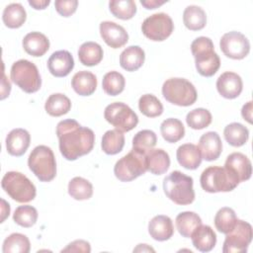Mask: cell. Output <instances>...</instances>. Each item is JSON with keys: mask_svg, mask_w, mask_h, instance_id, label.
Listing matches in <instances>:
<instances>
[{"mask_svg": "<svg viewBox=\"0 0 253 253\" xmlns=\"http://www.w3.org/2000/svg\"><path fill=\"white\" fill-rule=\"evenodd\" d=\"M56 135L60 153L70 161L88 154L94 147V131L89 127L81 126L72 119L63 120L57 124Z\"/></svg>", "mask_w": 253, "mask_h": 253, "instance_id": "1", "label": "cell"}, {"mask_svg": "<svg viewBox=\"0 0 253 253\" xmlns=\"http://www.w3.org/2000/svg\"><path fill=\"white\" fill-rule=\"evenodd\" d=\"M191 50L195 57L196 68L199 74L211 77L220 66V59L214 51L212 41L208 37H199L191 43Z\"/></svg>", "mask_w": 253, "mask_h": 253, "instance_id": "2", "label": "cell"}, {"mask_svg": "<svg viewBox=\"0 0 253 253\" xmlns=\"http://www.w3.org/2000/svg\"><path fill=\"white\" fill-rule=\"evenodd\" d=\"M193 178L181 171H173L163 180V190L168 199L180 206L190 205L195 200Z\"/></svg>", "mask_w": 253, "mask_h": 253, "instance_id": "3", "label": "cell"}, {"mask_svg": "<svg viewBox=\"0 0 253 253\" xmlns=\"http://www.w3.org/2000/svg\"><path fill=\"white\" fill-rule=\"evenodd\" d=\"M203 190L208 193L230 192L239 184L236 175L225 167L210 166L205 169L200 178Z\"/></svg>", "mask_w": 253, "mask_h": 253, "instance_id": "4", "label": "cell"}, {"mask_svg": "<svg viewBox=\"0 0 253 253\" xmlns=\"http://www.w3.org/2000/svg\"><path fill=\"white\" fill-rule=\"evenodd\" d=\"M30 170L41 182H49L56 175V161L52 150L46 145L36 146L29 155Z\"/></svg>", "mask_w": 253, "mask_h": 253, "instance_id": "5", "label": "cell"}, {"mask_svg": "<svg viewBox=\"0 0 253 253\" xmlns=\"http://www.w3.org/2000/svg\"><path fill=\"white\" fill-rule=\"evenodd\" d=\"M1 186L5 193L18 203H29L37 195V189L33 182L17 171L7 172L2 178Z\"/></svg>", "mask_w": 253, "mask_h": 253, "instance_id": "6", "label": "cell"}, {"mask_svg": "<svg viewBox=\"0 0 253 253\" xmlns=\"http://www.w3.org/2000/svg\"><path fill=\"white\" fill-rule=\"evenodd\" d=\"M163 97L171 104L188 107L198 98L195 86L185 78H169L162 86Z\"/></svg>", "mask_w": 253, "mask_h": 253, "instance_id": "7", "label": "cell"}, {"mask_svg": "<svg viewBox=\"0 0 253 253\" xmlns=\"http://www.w3.org/2000/svg\"><path fill=\"white\" fill-rule=\"evenodd\" d=\"M11 79L26 93H35L42 86V79L38 67L27 59L17 60L11 67Z\"/></svg>", "mask_w": 253, "mask_h": 253, "instance_id": "8", "label": "cell"}, {"mask_svg": "<svg viewBox=\"0 0 253 253\" xmlns=\"http://www.w3.org/2000/svg\"><path fill=\"white\" fill-rule=\"evenodd\" d=\"M146 171V154L134 149L119 159L114 167L115 176L122 182L132 181Z\"/></svg>", "mask_w": 253, "mask_h": 253, "instance_id": "9", "label": "cell"}, {"mask_svg": "<svg viewBox=\"0 0 253 253\" xmlns=\"http://www.w3.org/2000/svg\"><path fill=\"white\" fill-rule=\"evenodd\" d=\"M106 121L116 129L126 132L129 131L138 124L137 115L125 103L115 102L108 105L104 112Z\"/></svg>", "mask_w": 253, "mask_h": 253, "instance_id": "10", "label": "cell"}, {"mask_svg": "<svg viewBox=\"0 0 253 253\" xmlns=\"http://www.w3.org/2000/svg\"><path fill=\"white\" fill-rule=\"evenodd\" d=\"M253 236L252 226L247 221L237 219L233 229L226 233L222 252L241 253L246 252Z\"/></svg>", "mask_w": 253, "mask_h": 253, "instance_id": "11", "label": "cell"}, {"mask_svg": "<svg viewBox=\"0 0 253 253\" xmlns=\"http://www.w3.org/2000/svg\"><path fill=\"white\" fill-rule=\"evenodd\" d=\"M174 24L169 15L165 13H155L147 17L142 25V34L153 42L166 40L173 32Z\"/></svg>", "mask_w": 253, "mask_h": 253, "instance_id": "12", "label": "cell"}, {"mask_svg": "<svg viewBox=\"0 0 253 253\" xmlns=\"http://www.w3.org/2000/svg\"><path fill=\"white\" fill-rule=\"evenodd\" d=\"M219 46L224 55L232 59H242L250 51L248 39L243 34L235 31L224 34L219 41Z\"/></svg>", "mask_w": 253, "mask_h": 253, "instance_id": "13", "label": "cell"}, {"mask_svg": "<svg viewBox=\"0 0 253 253\" xmlns=\"http://www.w3.org/2000/svg\"><path fill=\"white\" fill-rule=\"evenodd\" d=\"M100 35L104 42L113 48H120L128 41L125 28L111 21H104L100 24Z\"/></svg>", "mask_w": 253, "mask_h": 253, "instance_id": "14", "label": "cell"}, {"mask_svg": "<svg viewBox=\"0 0 253 253\" xmlns=\"http://www.w3.org/2000/svg\"><path fill=\"white\" fill-rule=\"evenodd\" d=\"M243 83L241 77L231 71L222 73L216 80V89L218 93L226 99H234L242 92Z\"/></svg>", "mask_w": 253, "mask_h": 253, "instance_id": "15", "label": "cell"}, {"mask_svg": "<svg viewBox=\"0 0 253 253\" xmlns=\"http://www.w3.org/2000/svg\"><path fill=\"white\" fill-rule=\"evenodd\" d=\"M74 67V59L67 50L54 51L47 60V68L55 77L67 76Z\"/></svg>", "mask_w": 253, "mask_h": 253, "instance_id": "16", "label": "cell"}, {"mask_svg": "<svg viewBox=\"0 0 253 253\" xmlns=\"http://www.w3.org/2000/svg\"><path fill=\"white\" fill-rule=\"evenodd\" d=\"M199 149L202 158L207 161L216 160L222 151V142L216 131L204 133L199 140Z\"/></svg>", "mask_w": 253, "mask_h": 253, "instance_id": "17", "label": "cell"}, {"mask_svg": "<svg viewBox=\"0 0 253 253\" xmlns=\"http://www.w3.org/2000/svg\"><path fill=\"white\" fill-rule=\"evenodd\" d=\"M224 167L232 171L240 182L250 179L252 174V165L249 158L240 152L229 154L225 160Z\"/></svg>", "mask_w": 253, "mask_h": 253, "instance_id": "18", "label": "cell"}, {"mask_svg": "<svg viewBox=\"0 0 253 253\" xmlns=\"http://www.w3.org/2000/svg\"><path fill=\"white\" fill-rule=\"evenodd\" d=\"M31 135L24 128L12 129L6 137V148L13 156H22L30 146Z\"/></svg>", "mask_w": 253, "mask_h": 253, "instance_id": "19", "label": "cell"}, {"mask_svg": "<svg viewBox=\"0 0 253 253\" xmlns=\"http://www.w3.org/2000/svg\"><path fill=\"white\" fill-rule=\"evenodd\" d=\"M148 232L150 236L157 241L170 239L174 233L172 219L164 214L155 215L148 223Z\"/></svg>", "mask_w": 253, "mask_h": 253, "instance_id": "20", "label": "cell"}, {"mask_svg": "<svg viewBox=\"0 0 253 253\" xmlns=\"http://www.w3.org/2000/svg\"><path fill=\"white\" fill-rule=\"evenodd\" d=\"M176 157L179 164L189 170L197 169L203 159L199 147L193 143L180 145L176 151Z\"/></svg>", "mask_w": 253, "mask_h": 253, "instance_id": "21", "label": "cell"}, {"mask_svg": "<svg viewBox=\"0 0 253 253\" xmlns=\"http://www.w3.org/2000/svg\"><path fill=\"white\" fill-rule=\"evenodd\" d=\"M193 245L201 252H210L216 243V234L210 225L201 224L191 235Z\"/></svg>", "mask_w": 253, "mask_h": 253, "instance_id": "22", "label": "cell"}, {"mask_svg": "<svg viewBox=\"0 0 253 253\" xmlns=\"http://www.w3.org/2000/svg\"><path fill=\"white\" fill-rule=\"evenodd\" d=\"M22 43L25 51L36 57L42 56L49 48L48 39L40 32H32L27 34Z\"/></svg>", "mask_w": 253, "mask_h": 253, "instance_id": "23", "label": "cell"}, {"mask_svg": "<svg viewBox=\"0 0 253 253\" xmlns=\"http://www.w3.org/2000/svg\"><path fill=\"white\" fill-rule=\"evenodd\" d=\"M71 86L78 95L90 96L97 88V78L92 72L82 70L73 75Z\"/></svg>", "mask_w": 253, "mask_h": 253, "instance_id": "24", "label": "cell"}, {"mask_svg": "<svg viewBox=\"0 0 253 253\" xmlns=\"http://www.w3.org/2000/svg\"><path fill=\"white\" fill-rule=\"evenodd\" d=\"M144 59V50L138 45H130L121 53L120 64L126 71H135L142 66Z\"/></svg>", "mask_w": 253, "mask_h": 253, "instance_id": "25", "label": "cell"}, {"mask_svg": "<svg viewBox=\"0 0 253 253\" xmlns=\"http://www.w3.org/2000/svg\"><path fill=\"white\" fill-rule=\"evenodd\" d=\"M146 164L147 170L154 175L164 174L170 166L169 154L161 149H151L146 153Z\"/></svg>", "mask_w": 253, "mask_h": 253, "instance_id": "26", "label": "cell"}, {"mask_svg": "<svg viewBox=\"0 0 253 253\" xmlns=\"http://www.w3.org/2000/svg\"><path fill=\"white\" fill-rule=\"evenodd\" d=\"M103 48L95 42H86L78 49V58L83 65L94 66L103 59Z\"/></svg>", "mask_w": 253, "mask_h": 253, "instance_id": "27", "label": "cell"}, {"mask_svg": "<svg viewBox=\"0 0 253 253\" xmlns=\"http://www.w3.org/2000/svg\"><path fill=\"white\" fill-rule=\"evenodd\" d=\"M26 10L20 3H11L7 5L3 10V23L10 29L20 28L26 22Z\"/></svg>", "mask_w": 253, "mask_h": 253, "instance_id": "28", "label": "cell"}, {"mask_svg": "<svg viewBox=\"0 0 253 253\" xmlns=\"http://www.w3.org/2000/svg\"><path fill=\"white\" fill-rule=\"evenodd\" d=\"M176 227L183 237H191L192 233L202 224V219L194 211H183L176 216Z\"/></svg>", "mask_w": 253, "mask_h": 253, "instance_id": "29", "label": "cell"}, {"mask_svg": "<svg viewBox=\"0 0 253 253\" xmlns=\"http://www.w3.org/2000/svg\"><path fill=\"white\" fill-rule=\"evenodd\" d=\"M183 22L186 28L191 31L202 30L207 24L206 12L199 6L190 5L184 10Z\"/></svg>", "mask_w": 253, "mask_h": 253, "instance_id": "30", "label": "cell"}, {"mask_svg": "<svg viewBox=\"0 0 253 253\" xmlns=\"http://www.w3.org/2000/svg\"><path fill=\"white\" fill-rule=\"evenodd\" d=\"M46 113L51 117H60L71 109V102L67 96L61 93L51 94L44 104Z\"/></svg>", "mask_w": 253, "mask_h": 253, "instance_id": "31", "label": "cell"}, {"mask_svg": "<svg viewBox=\"0 0 253 253\" xmlns=\"http://www.w3.org/2000/svg\"><path fill=\"white\" fill-rule=\"evenodd\" d=\"M160 131L162 137L167 142L175 143L184 137L185 127L180 120L169 118L162 122L160 126Z\"/></svg>", "mask_w": 253, "mask_h": 253, "instance_id": "32", "label": "cell"}, {"mask_svg": "<svg viewBox=\"0 0 253 253\" xmlns=\"http://www.w3.org/2000/svg\"><path fill=\"white\" fill-rule=\"evenodd\" d=\"M225 140L234 147L242 146L249 138V130L240 123H231L224 127Z\"/></svg>", "mask_w": 253, "mask_h": 253, "instance_id": "33", "label": "cell"}, {"mask_svg": "<svg viewBox=\"0 0 253 253\" xmlns=\"http://www.w3.org/2000/svg\"><path fill=\"white\" fill-rule=\"evenodd\" d=\"M125 145V135L118 129L107 130L102 137V149L108 155L121 152Z\"/></svg>", "mask_w": 253, "mask_h": 253, "instance_id": "34", "label": "cell"}, {"mask_svg": "<svg viewBox=\"0 0 253 253\" xmlns=\"http://www.w3.org/2000/svg\"><path fill=\"white\" fill-rule=\"evenodd\" d=\"M68 194L77 201L88 200L93 195V186L82 177H74L68 183Z\"/></svg>", "mask_w": 253, "mask_h": 253, "instance_id": "35", "label": "cell"}, {"mask_svg": "<svg viewBox=\"0 0 253 253\" xmlns=\"http://www.w3.org/2000/svg\"><path fill=\"white\" fill-rule=\"evenodd\" d=\"M31 244L29 238L22 233H12L3 242V253H29Z\"/></svg>", "mask_w": 253, "mask_h": 253, "instance_id": "36", "label": "cell"}, {"mask_svg": "<svg viewBox=\"0 0 253 253\" xmlns=\"http://www.w3.org/2000/svg\"><path fill=\"white\" fill-rule=\"evenodd\" d=\"M126 85L125 77L118 71H110L103 77L102 87L106 94L110 96H117L121 94Z\"/></svg>", "mask_w": 253, "mask_h": 253, "instance_id": "37", "label": "cell"}, {"mask_svg": "<svg viewBox=\"0 0 253 253\" xmlns=\"http://www.w3.org/2000/svg\"><path fill=\"white\" fill-rule=\"evenodd\" d=\"M237 221L235 211L231 208L223 207L217 211L214 216L215 228L221 233H228L231 231Z\"/></svg>", "mask_w": 253, "mask_h": 253, "instance_id": "38", "label": "cell"}, {"mask_svg": "<svg viewBox=\"0 0 253 253\" xmlns=\"http://www.w3.org/2000/svg\"><path fill=\"white\" fill-rule=\"evenodd\" d=\"M157 136L150 129H142L138 131L132 138V149L146 154L156 145Z\"/></svg>", "mask_w": 253, "mask_h": 253, "instance_id": "39", "label": "cell"}, {"mask_svg": "<svg viewBox=\"0 0 253 253\" xmlns=\"http://www.w3.org/2000/svg\"><path fill=\"white\" fill-rule=\"evenodd\" d=\"M111 13L118 19L129 20L136 13V5L132 0H112L109 2Z\"/></svg>", "mask_w": 253, "mask_h": 253, "instance_id": "40", "label": "cell"}, {"mask_svg": "<svg viewBox=\"0 0 253 253\" xmlns=\"http://www.w3.org/2000/svg\"><path fill=\"white\" fill-rule=\"evenodd\" d=\"M138 108L141 114L148 118H155L163 113V105L152 94H144L138 100Z\"/></svg>", "mask_w": 253, "mask_h": 253, "instance_id": "41", "label": "cell"}, {"mask_svg": "<svg viewBox=\"0 0 253 253\" xmlns=\"http://www.w3.org/2000/svg\"><path fill=\"white\" fill-rule=\"evenodd\" d=\"M186 122L193 129H203L211 125V114L207 109L197 108L187 114Z\"/></svg>", "mask_w": 253, "mask_h": 253, "instance_id": "42", "label": "cell"}, {"mask_svg": "<svg viewBox=\"0 0 253 253\" xmlns=\"http://www.w3.org/2000/svg\"><path fill=\"white\" fill-rule=\"evenodd\" d=\"M14 221L23 227H32L38 219V211L32 206H20L13 214Z\"/></svg>", "mask_w": 253, "mask_h": 253, "instance_id": "43", "label": "cell"}, {"mask_svg": "<svg viewBox=\"0 0 253 253\" xmlns=\"http://www.w3.org/2000/svg\"><path fill=\"white\" fill-rule=\"evenodd\" d=\"M78 6L77 0H56L54 7L57 13L63 17H69L75 13Z\"/></svg>", "mask_w": 253, "mask_h": 253, "instance_id": "44", "label": "cell"}, {"mask_svg": "<svg viewBox=\"0 0 253 253\" xmlns=\"http://www.w3.org/2000/svg\"><path fill=\"white\" fill-rule=\"evenodd\" d=\"M90 251H91V247L89 242L81 239L72 241L64 249L61 250V252H84V253H89Z\"/></svg>", "mask_w": 253, "mask_h": 253, "instance_id": "45", "label": "cell"}, {"mask_svg": "<svg viewBox=\"0 0 253 253\" xmlns=\"http://www.w3.org/2000/svg\"><path fill=\"white\" fill-rule=\"evenodd\" d=\"M241 115L244 120H246L249 124H252V101L247 102L241 110Z\"/></svg>", "mask_w": 253, "mask_h": 253, "instance_id": "46", "label": "cell"}, {"mask_svg": "<svg viewBox=\"0 0 253 253\" xmlns=\"http://www.w3.org/2000/svg\"><path fill=\"white\" fill-rule=\"evenodd\" d=\"M167 1H160V0H141L140 3L142 6H144L146 9H156L157 7L163 5Z\"/></svg>", "mask_w": 253, "mask_h": 253, "instance_id": "47", "label": "cell"}, {"mask_svg": "<svg viewBox=\"0 0 253 253\" xmlns=\"http://www.w3.org/2000/svg\"><path fill=\"white\" fill-rule=\"evenodd\" d=\"M11 91V84L9 82V80H7L5 73H3V79H2V94H1V100L5 99L7 96H9Z\"/></svg>", "mask_w": 253, "mask_h": 253, "instance_id": "48", "label": "cell"}, {"mask_svg": "<svg viewBox=\"0 0 253 253\" xmlns=\"http://www.w3.org/2000/svg\"><path fill=\"white\" fill-rule=\"evenodd\" d=\"M49 0H30L29 4L36 10H42L45 9L49 5Z\"/></svg>", "mask_w": 253, "mask_h": 253, "instance_id": "49", "label": "cell"}, {"mask_svg": "<svg viewBox=\"0 0 253 253\" xmlns=\"http://www.w3.org/2000/svg\"><path fill=\"white\" fill-rule=\"evenodd\" d=\"M2 202V218H1V222H3L5 220V218L7 216H9L10 213V206L9 204L5 201V200H1Z\"/></svg>", "mask_w": 253, "mask_h": 253, "instance_id": "50", "label": "cell"}, {"mask_svg": "<svg viewBox=\"0 0 253 253\" xmlns=\"http://www.w3.org/2000/svg\"><path fill=\"white\" fill-rule=\"evenodd\" d=\"M144 250L154 251V249H152L151 247H148L147 244H138V246L133 251H144Z\"/></svg>", "mask_w": 253, "mask_h": 253, "instance_id": "51", "label": "cell"}]
</instances>
